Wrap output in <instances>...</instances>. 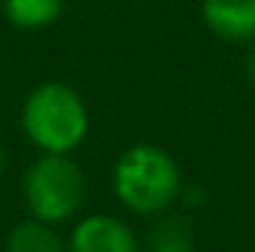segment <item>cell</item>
<instances>
[{
    "label": "cell",
    "instance_id": "2",
    "mask_svg": "<svg viewBox=\"0 0 255 252\" xmlns=\"http://www.w3.org/2000/svg\"><path fill=\"white\" fill-rule=\"evenodd\" d=\"M21 127L42 154H71L89 133V110L74 86L48 80L24 98Z\"/></svg>",
    "mask_w": 255,
    "mask_h": 252
},
{
    "label": "cell",
    "instance_id": "10",
    "mask_svg": "<svg viewBox=\"0 0 255 252\" xmlns=\"http://www.w3.org/2000/svg\"><path fill=\"white\" fill-rule=\"evenodd\" d=\"M3 172H6V151H3V145H0V178H3Z\"/></svg>",
    "mask_w": 255,
    "mask_h": 252
},
{
    "label": "cell",
    "instance_id": "7",
    "mask_svg": "<svg viewBox=\"0 0 255 252\" xmlns=\"http://www.w3.org/2000/svg\"><path fill=\"white\" fill-rule=\"evenodd\" d=\"M3 18L27 33L45 30L60 21L65 9V0H3Z\"/></svg>",
    "mask_w": 255,
    "mask_h": 252
},
{
    "label": "cell",
    "instance_id": "1",
    "mask_svg": "<svg viewBox=\"0 0 255 252\" xmlns=\"http://www.w3.org/2000/svg\"><path fill=\"white\" fill-rule=\"evenodd\" d=\"M110 184L119 205L139 217L169 214L184 193V178L175 157L154 142H136L125 148L113 166Z\"/></svg>",
    "mask_w": 255,
    "mask_h": 252
},
{
    "label": "cell",
    "instance_id": "3",
    "mask_svg": "<svg viewBox=\"0 0 255 252\" xmlns=\"http://www.w3.org/2000/svg\"><path fill=\"white\" fill-rule=\"evenodd\" d=\"M21 193L33 220L60 226L83 208L86 178L71 154H39L24 172Z\"/></svg>",
    "mask_w": 255,
    "mask_h": 252
},
{
    "label": "cell",
    "instance_id": "4",
    "mask_svg": "<svg viewBox=\"0 0 255 252\" xmlns=\"http://www.w3.org/2000/svg\"><path fill=\"white\" fill-rule=\"evenodd\" d=\"M68 252H142L139 238L113 214H89L74 223Z\"/></svg>",
    "mask_w": 255,
    "mask_h": 252
},
{
    "label": "cell",
    "instance_id": "5",
    "mask_svg": "<svg viewBox=\"0 0 255 252\" xmlns=\"http://www.w3.org/2000/svg\"><path fill=\"white\" fill-rule=\"evenodd\" d=\"M199 12L217 39L235 45L255 42V0H202Z\"/></svg>",
    "mask_w": 255,
    "mask_h": 252
},
{
    "label": "cell",
    "instance_id": "6",
    "mask_svg": "<svg viewBox=\"0 0 255 252\" xmlns=\"http://www.w3.org/2000/svg\"><path fill=\"white\" fill-rule=\"evenodd\" d=\"M145 252H193L196 250V232L178 214H160L145 232Z\"/></svg>",
    "mask_w": 255,
    "mask_h": 252
},
{
    "label": "cell",
    "instance_id": "9",
    "mask_svg": "<svg viewBox=\"0 0 255 252\" xmlns=\"http://www.w3.org/2000/svg\"><path fill=\"white\" fill-rule=\"evenodd\" d=\"M247 83L255 89V42L250 45V54H247Z\"/></svg>",
    "mask_w": 255,
    "mask_h": 252
},
{
    "label": "cell",
    "instance_id": "8",
    "mask_svg": "<svg viewBox=\"0 0 255 252\" xmlns=\"http://www.w3.org/2000/svg\"><path fill=\"white\" fill-rule=\"evenodd\" d=\"M6 252H68V241H63L57 226L30 217L9 232Z\"/></svg>",
    "mask_w": 255,
    "mask_h": 252
}]
</instances>
